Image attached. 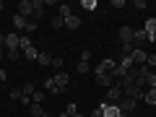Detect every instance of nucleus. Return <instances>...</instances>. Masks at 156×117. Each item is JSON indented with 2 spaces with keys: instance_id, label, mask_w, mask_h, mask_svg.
I'll use <instances>...</instances> for the list:
<instances>
[{
  "instance_id": "obj_1",
  "label": "nucleus",
  "mask_w": 156,
  "mask_h": 117,
  "mask_svg": "<svg viewBox=\"0 0 156 117\" xmlns=\"http://www.w3.org/2000/svg\"><path fill=\"white\" fill-rule=\"evenodd\" d=\"M52 81H55V89H57V94H62V91H65V86L70 83V76H68L65 70H57V76H52Z\"/></svg>"
},
{
  "instance_id": "obj_2",
  "label": "nucleus",
  "mask_w": 156,
  "mask_h": 117,
  "mask_svg": "<svg viewBox=\"0 0 156 117\" xmlns=\"http://www.w3.org/2000/svg\"><path fill=\"white\" fill-rule=\"evenodd\" d=\"M122 96H125V94H122V89L115 83L109 91H107V99H104V101H107V104H115V107H117L120 101H122Z\"/></svg>"
},
{
  "instance_id": "obj_3",
  "label": "nucleus",
  "mask_w": 156,
  "mask_h": 117,
  "mask_svg": "<svg viewBox=\"0 0 156 117\" xmlns=\"http://www.w3.org/2000/svg\"><path fill=\"white\" fill-rule=\"evenodd\" d=\"M135 107H138V101H135V99L122 96V101L117 104V109H120V115H130V112H135Z\"/></svg>"
},
{
  "instance_id": "obj_4",
  "label": "nucleus",
  "mask_w": 156,
  "mask_h": 117,
  "mask_svg": "<svg viewBox=\"0 0 156 117\" xmlns=\"http://www.w3.org/2000/svg\"><path fill=\"white\" fill-rule=\"evenodd\" d=\"M16 13H18V16H23V18H31V13H34V3H31V0H21Z\"/></svg>"
},
{
  "instance_id": "obj_5",
  "label": "nucleus",
  "mask_w": 156,
  "mask_h": 117,
  "mask_svg": "<svg viewBox=\"0 0 156 117\" xmlns=\"http://www.w3.org/2000/svg\"><path fill=\"white\" fill-rule=\"evenodd\" d=\"M122 94L128 96V99H135V101H138V99H143V96H146V89H140V86H128Z\"/></svg>"
},
{
  "instance_id": "obj_6",
  "label": "nucleus",
  "mask_w": 156,
  "mask_h": 117,
  "mask_svg": "<svg viewBox=\"0 0 156 117\" xmlns=\"http://www.w3.org/2000/svg\"><path fill=\"white\" fill-rule=\"evenodd\" d=\"M130 57H133V65H146V60H148V52L140 50V47H135Z\"/></svg>"
},
{
  "instance_id": "obj_7",
  "label": "nucleus",
  "mask_w": 156,
  "mask_h": 117,
  "mask_svg": "<svg viewBox=\"0 0 156 117\" xmlns=\"http://www.w3.org/2000/svg\"><path fill=\"white\" fill-rule=\"evenodd\" d=\"M115 68H117V62L107 57V60H101L99 65H96V76H101V73H112V70H115Z\"/></svg>"
},
{
  "instance_id": "obj_8",
  "label": "nucleus",
  "mask_w": 156,
  "mask_h": 117,
  "mask_svg": "<svg viewBox=\"0 0 156 117\" xmlns=\"http://www.w3.org/2000/svg\"><path fill=\"white\" fill-rule=\"evenodd\" d=\"M99 109H101V117H120V109H117L115 104H107V101H101Z\"/></svg>"
},
{
  "instance_id": "obj_9",
  "label": "nucleus",
  "mask_w": 156,
  "mask_h": 117,
  "mask_svg": "<svg viewBox=\"0 0 156 117\" xmlns=\"http://www.w3.org/2000/svg\"><path fill=\"white\" fill-rule=\"evenodd\" d=\"M143 86H146V89H154V86H156V73L151 70L148 65H146V70H143Z\"/></svg>"
},
{
  "instance_id": "obj_10",
  "label": "nucleus",
  "mask_w": 156,
  "mask_h": 117,
  "mask_svg": "<svg viewBox=\"0 0 156 117\" xmlns=\"http://www.w3.org/2000/svg\"><path fill=\"white\" fill-rule=\"evenodd\" d=\"M133 31L135 29H130V26L120 29V44H133Z\"/></svg>"
},
{
  "instance_id": "obj_11",
  "label": "nucleus",
  "mask_w": 156,
  "mask_h": 117,
  "mask_svg": "<svg viewBox=\"0 0 156 117\" xmlns=\"http://www.w3.org/2000/svg\"><path fill=\"white\" fill-rule=\"evenodd\" d=\"M146 42H148V34H146L143 29H135V31H133V44L135 47H143Z\"/></svg>"
},
{
  "instance_id": "obj_12",
  "label": "nucleus",
  "mask_w": 156,
  "mask_h": 117,
  "mask_svg": "<svg viewBox=\"0 0 156 117\" xmlns=\"http://www.w3.org/2000/svg\"><path fill=\"white\" fill-rule=\"evenodd\" d=\"M96 83H99V86H107V89H112L117 81L112 78V73H101V76H96Z\"/></svg>"
},
{
  "instance_id": "obj_13",
  "label": "nucleus",
  "mask_w": 156,
  "mask_h": 117,
  "mask_svg": "<svg viewBox=\"0 0 156 117\" xmlns=\"http://www.w3.org/2000/svg\"><path fill=\"white\" fill-rule=\"evenodd\" d=\"M143 31L148 34V42H154V39H156V18H148V21H146Z\"/></svg>"
},
{
  "instance_id": "obj_14",
  "label": "nucleus",
  "mask_w": 156,
  "mask_h": 117,
  "mask_svg": "<svg viewBox=\"0 0 156 117\" xmlns=\"http://www.w3.org/2000/svg\"><path fill=\"white\" fill-rule=\"evenodd\" d=\"M31 3H34V13H31V16L37 18V21H39V18H44V0H31Z\"/></svg>"
},
{
  "instance_id": "obj_15",
  "label": "nucleus",
  "mask_w": 156,
  "mask_h": 117,
  "mask_svg": "<svg viewBox=\"0 0 156 117\" xmlns=\"http://www.w3.org/2000/svg\"><path fill=\"white\" fill-rule=\"evenodd\" d=\"M5 50H18V34H5Z\"/></svg>"
},
{
  "instance_id": "obj_16",
  "label": "nucleus",
  "mask_w": 156,
  "mask_h": 117,
  "mask_svg": "<svg viewBox=\"0 0 156 117\" xmlns=\"http://www.w3.org/2000/svg\"><path fill=\"white\" fill-rule=\"evenodd\" d=\"M29 112H31L34 117H52L50 112H44V109H42V104H31V107H29Z\"/></svg>"
},
{
  "instance_id": "obj_17",
  "label": "nucleus",
  "mask_w": 156,
  "mask_h": 117,
  "mask_svg": "<svg viewBox=\"0 0 156 117\" xmlns=\"http://www.w3.org/2000/svg\"><path fill=\"white\" fill-rule=\"evenodd\" d=\"M26 23H29V18L18 16V13H16V16H13V26H16V29H23V31H26Z\"/></svg>"
},
{
  "instance_id": "obj_18",
  "label": "nucleus",
  "mask_w": 156,
  "mask_h": 117,
  "mask_svg": "<svg viewBox=\"0 0 156 117\" xmlns=\"http://www.w3.org/2000/svg\"><path fill=\"white\" fill-rule=\"evenodd\" d=\"M143 101H146V104H156V86H154V89H146Z\"/></svg>"
},
{
  "instance_id": "obj_19",
  "label": "nucleus",
  "mask_w": 156,
  "mask_h": 117,
  "mask_svg": "<svg viewBox=\"0 0 156 117\" xmlns=\"http://www.w3.org/2000/svg\"><path fill=\"white\" fill-rule=\"evenodd\" d=\"M29 47H34V44H31V39H29V34L18 37V50H29Z\"/></svg>"
},
{
  "instance_id": "obj_20",
  "label": "nucleus",
  "mask_w": 156,
  "mask_h": 117,
  "mask_svg": "<svg viewBox=\"0 0 156 117\" xmlns=\"http://www.w3.org/2000/svg\"><path fill=\"white\" fill-rule=\"evenodd\" d=\"M37 62H39V65H52V55H50V52H39Z\"/></svg>"
},
{
  "instance_id": "obj_21",
  "label": "nucleus",
  "mask_w": 156,
  "mask_h": 117,
  "mask_svg": "<svg viewBox=\"0 0 156 117\" xmlns=\"http://www.w3.org/2000/svg\"><path fill=\"white\" fill-rule=\"evenodd\" d=\"M57 16H60L62 21H65L68 16H73V8H70V5H60V8H57Z\"/></svg>"
},
{
  "instance_id": "obj_22",
  "label": "nucleus",
  "mask_w": 156,
  "mask_h": 117,
  "mask_svg": "<svg viewBox=\"0 0 156 117\" xmlns=\"http://www.w3.org/2000/svg\"><path fill=\"white\" fill-rule=\"evenodd\" d=\"M65 26L68 29H78V26H81V18H78V16H68L65 18Z\"/></svg>"
},
{
  "instance_id": "obj_23",
  "label": "nucleus",
  "mask_w": 156,
  "mask_h": 117,
  "mask_svg": "<svg viewBox=\"0 0 156 117\" xmlns=\"http://www.w3.org/2000/svg\"><path fill=\"white\" fill-rule=\"evenodd\" d=\"M23 57H26V60H37L39 50H37V47H29V50H23Z\"/></svg>"
},
{
  "instance_id": "obj_24",
  "label": "nucleus",
  "mask_w": 156,
  "mask_h": 117,
  "mask_svg": "<svg viewBox=\"0 0 156 117\" xmlns=\"http://www.w3.org/2000/svg\"><path fill=\"white\" fill-rule=\"evenodd\" d=\"M44 101V91H34L31 94V104H42Z\"/></svg>"
},
{
  "instance_id": "obj_25",
  "label": "nucleus",
  "mask_w": 156,
  "mask_h": 117,
  "mask_svg": "<svg viewBox=\"0 0 156 117\" xmlns=\"http://www.w3.org/2000/svg\"><path fill=\"white\" fill-rule=\"evenodd\" d=\"M81 8H86V11H96V0H83Z\"/></svg>"
},
{
  "instance_id": "obj_26",
  "label": "nucleus",
  "mask_w": 156,
  "mask_h": 117,
  "mask_svg": "<svg viewBox=\"0 0 156 117\" xmlns=\"http://www.w3.org/2000/svg\"><path fill=\"white\" fill-rule=\"evenodd\" d=\"M62 26H65V21H62L60 16H55V18H52V29H62Z\"/></svg>"
},
{
  "instance_id": "obj_27",
  "label": "nucleus",
  "mask_w": 156,
  "mask_h": 117,
  "mask_svg": "<svg viewBox=\"0 0 156 117\" xmlns=\"http://www.w3.org/2000/svg\"><path fill=\"white\" fill-rule=\"evenodd\" d=\"M21 91H23V94H26V96H31L34 91H37V86H34V83H26V86H23Z\"/></svg>"
},
{
  "instance_id": "obj_28",
  "label": "nucleus",
  "mask_w": 156,
  "mask_h": 117,
  "mask_svg": "<svg viewBox=\"0 0 156 117\" xmlns=\"http://www.w3.org/2000/svg\"><path fill=\"white\" fill-rule=\"evenodd\" d=\"M21 96H23L21 89H13V91H11V99H13V101H21Z\"/></svg>"
},
{
  "instance_id": "obj_29",
  "label": "nucleus",
  "mask_w": 156,
  "mask_h": 117,
  "mask_svg": "<svg viewBox=\"0 0 156 117\" xmlns=\"http://www.w3.org/2000/svg\"><path fill=\"white\" fill-rule=\"evenodd\" d=\"M44 89L52 91V94H57V91H55V81H52V78H47V81H44Z\"/></svg>"
},
{
  "instance_id": "obj_30",
  "label": "nucleus",
  "mask_w": 156,
  "mask_h": 117,
  "mask_svg": "<svg viewBox=\"0 0 156 117\" xmlns=\"http://www.w3.org/2000/svg\"><path fill=\"white\" fill-rule=\"evenodd\" d=\"M31 31H37V21H34V18H29V23H26V34H31Z\"/></svg>"
},
{
  "instance_id": "obj_31",
  "label": "nucleus",
  "mask_w": 156,
  "mask_h": 117,
  "mask_svg": "<svg viewBox=\"0 0 156 117\" xmlns=\"http://www.w3.org/2000/svg\"><path fill=\"white\" fill-rule=\"evenodd\" d=\"M91 60V50H81V62H89Z\"/></svg>"
},
{
  "instance_id": "obj_32",
  "label": "nucleus",
  "mask_w": 156,
  "mask_h": 117,
  "mask_svg": "<svg viewBox=\"0 0 156 117\" xmlns=\"http://www.w3.org/2000/svg\"><path fill=\"white\" fill-rule=\"evenodd\" d=\"M52 68L60 70V68H62V57H52Z\"/></svg>"
},
{
  "instance_id": "obj_33",
  "label": "nucleus",
  "mask_w": 156,
  "mask_h": 117,
  "mask_svg": "<svg viewBox=\"0 0 156 117\" xmlns=\"http://www.w3.org/2000/svg\"><path fill=\"white\" fill-rule=\"evenodd\" d=\"M91 68H89V62H78V73H89Z\"/></svg>"
},
{
  "instance_id": "obj_34",
  "label": "nucleus",
  "mask_w": 156,
  "mask_h": 117,
  "mask_svg": "<svg viewBox=\"0 0 156 117\" xmlns=\"http://www.w3.org/2000/svg\"><path fill=\"white\" fill-rule=\"evenodd\" d=\"M65 115H68V117L76 115V104H68V107H65Z\"/></svg>"
},
{
  "instance_id": "obj_35",
  "label": "nucleus",
  "mask_w": 156,
  "mask_h": 117,
  "mask_svg": "<svg viewBox=\"0 0 156 117\" xmlns=\"http://www.w3.org/2000/svg\"><path fill=\"white\" fill-rule=\"evenodd\" d=\"M146 65H148V68H156V55H148V60H146Z\"/></svg>"
},
{
  "instance_id": "obj_36",
  "label": "nucleus",
  "mask_w": 156,
  "mask_h": 117,
  "mask_svg": "<svg viewBox=\"0 0 156 117\" xmlns=\"http://www.w3.org/2000/svg\"><path fill=\"white\" fill-rule=\"evenodd\" d=\"M135 8H138V11H146L148 5H146V0H135Z\"/></svg>"
},
{
  "instance_id": "obj_37",
  "label": "nucleus",
  "mask_w": 156,
  "mask_h": 117,
  "mask_svg": "<svg viewBox=\"0 0 156 117\" xmlns=\"http://www.w3.org/2000/svg\"><path fill=\"white\" fill-rule=\"evenodd\" d=\"M8 57H11V60H18V50H11V52H5Z\"/></svg>"
},
{
  "instance_id": "obj_38",
  "label": "nucleus",
  "mask_w": 156,
  "mask_h": 117,
  "mask_svg": "<svg viewBox=\"0 0 156 117\" xmlns=\"http://www.w3.org/2000/svg\"><path fill=\"white\" fill-rule=\"evenodd\" d=\"M91 117H101V109H99V107H96V109L91 112Z\"/></svg>"
},
{
  "instance_id": "obj_39",
  "label": "nucleus",
  "mask_w": 156,
  "mask_h": 117,
  "mask_svg": "<svg viewBox=\"0 0 156 117\" xmlns=\"http://www.w3.org/2000/svg\"><path fill=\"white\" fill-rule=\"evenodd\" d=\"M0 47H5V34H0Z\"/></svg>"
},
{
  "instance_id": "obj_40",
  "label": "nucleus",
  "mask_w": 156,
  "mask_h": 117,
  "mask_svg": "<svg viewBox=\"0 0 156 117\" xmlns=\"http://www.w3.org/2000/svg\"><path fill=\"white\" fill-rule=\"evenodd\" d=\"M120 117H140V115H135V112H130V115H120Z\"/></svg>"
},
{
  "instance_id": "obj_41",
  "label": "nucleus",
  "mask_w": 156,
  "mask_h": 117,
  "mask_svg": "<svg viewBox=\"0 0 156 117\" xmlns=\"http://www.w3.org/2000/svg\"><path fill=\"white\" fill-rule=\"evenodd\" d=\"M3 57H5V47H0V60H3Z\"/></svg>"
},
{
  "instance_id": "obj_42",
  "label": "nucleus",
  "mask_w": 156,
  "mask_h": 117,
  "mask_svg": "<svg viewBox=\"0 0 156 117\" xmlns=\"http://www.w3.org/2000/svg\"><path fill=\"white\" fill-rule=\"evenodd\" d=\"M5 78H8V76H5V70H0V81H5Z\"/></svg>"
},
{
  "instance_id": "obj_43",
  "label": "nucleus",
  "mask_w": 156,
  "mask_h": 117,
  "mask_svg": "<svg viewBox=\"0 0 156 117\" xmlns=\"http://www.w3.org/2000/svg\"><path fill=\"white\" fill-rule=\"evenodd\" d=\"M73 117H83V115H78V112H76V115H73Z\"/></svg>"
}]
</instances>
